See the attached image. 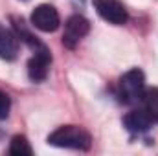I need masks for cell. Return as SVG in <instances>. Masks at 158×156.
Masks as SVG:
<instances>
[{
	"mask_svg": "<svg viewBox=\"0 0 158 156\" xmlns=\"http://www.w3.org/2000/svg\"><path fill=\"white\" fill-rule=\"evenodd\" d=\"M79 2H83V0H79Z\"/></svg>",
	"mask_w": 158,
	"mask_h": 156,
	"instance_id": "12",
	"label": "cell"
},
{
	"mask_svg": "<svg viewBox=\"0 0 158 156\" xmlns=\"http://www.w3.org/2000/svg\"><path fill=\"white\" fill-rule=\"evenodd\" d=\"M9 154L13 156H30L33 154V149L30 145V142L26 140V136H13L11 142H9Z\"/></svg>",
	"mask_w": 158,
	"mask_h": 156,
	"instance_id": "9",
	"label": "cell"
},
{
	"mask_svg": "<svg viewBox=\"0 0 158 156\" xmlns=\"http://www.w3.org/2000/svg\"><path fill=\"white\" fill-rule=\"evenodd\" d=\"M92 4H94L98 15L114 26H123L129 20V13L119 0H94Z\"/></svg>",
	"mask_w": 158,
	"mask_h": 156,
	"instance_id": "3",
	"label": "cell"
},
{
	"mask_svg": "<svg viewBox=\"0 0 158 156\" xmlns=\"http://www.w3.org/2000/svg\"><path fill=\"white\" fill-rule=\"evenodd\" d=\"M143 109L147 110V114L151 119L158 123V88H149L143 94Z\"/></svg>",
	"mask_w": 158,
	"mask_h": 156,
	"instance_id": "10",
	"label": "cell"
},
{
	"mask_svg": "<svg viewBox=\"0 0 158 156\" xmlns=\"http://www.w3.org/2000/svg\"><path fill=\"white\" fill-rule=\"evenodd\" d=\"M31 24L44 33H52L61 26V17L57 9L50 4H40L31 13Z\"/></svg>",
	"mask_w": 158,
	"mask_h": 156,
	"instance_id": "4",
	"label": "cell"
},
{
	"mask_svg": "<svg viewBox=\"0 0 158 156\" xmlns=\"http://www.w3.org/2000/svg\"><path fill=\"white\" fill-rule=\"evenodd\" d=\"M19 53V37L7 28L0 26V59L13 61Z\"/></svg>",
	"mask_w": 158,
	"mask_h": 156,
	"instance_id": "8",
	"label": "cell"
},
{
	"mask_svg": "<svg viewBox=\"0 0 158 156\" xmlns=\"http://www.w3.org/2000/svg\"><path fill=\"white\" fill-rule=\"evenodd\" d=\"M9 110H11V99L6 92L0 90V119H6L9 116Z\"/></svg>",
	"mask_w": 158,
	"mask_h": 156,
	"instance_id": "11",
	"label": "cell"
},
{
	"mask_svg": "<svg viewBox=\"0 0 158 156\" xmlns=\"http://www.w3.org/2000/svg\"><path fill=\"white\" fill-rule=\"evenodd\" d=\"M123 125L132 134H143V132H147L151 129L153 119L147 114L145 109H136V110H131L127 116L123 117Z\"/></svg>",
	"mask_w": 158,
	"mask_h": 156,
	"instance_id": "7",
	"label": "cell"
},
{
	"mask_svg": "<svg viewBox=\"0 0 158 156\" xmlns=\"http://www.w3.org/2000/svg\"><path fill=\"white\" fill-rule=\"evenodd\" d=\"M48 143L59 149H74V151H88L92 147V136L77 125H64L53 130L48 136Z\"/></svg>",
	"mask_w": 158,
	"mask_h": 156,
	"instance_id": "1",
	"label": "cell"
},
{
	"mask_svg": "<svg viewBox=\"0 0 158 156\" xmlns=\"http://www.w3.org/2000/svg\"><path fill=\"white\" fill-rule=\"evenodd\" d=\"M50 64H52V55L50 50L46 46H42L39 50L33 51V57L28 63V76L33 83H42L48 77L50 72Z\"/></svg>",
	"mask_w": 158,
	"mask_h": 156,
	"instance_id": "6",
	"label": "cell"
},
{
	"mask_svg": "<svg viewBox=\"0 0 158 156\" xmlns=\"http://www.w3.org/2000/svg\"><path fill=\"white\" fill-rule=\"evenodd\" d=\"M143 94H145V76L140 68H132L121 76L118 83V96L121 103L136 105L143 101Z\"/></svg>",
	"mask_w": 158,
	"mask_h": 156,
	"instance_id": "2",
	"label": "cell"
},
{
	"mask_svg": "<svg viewBox=\"0 0 158 156\" xmlns=\"http://www.w3.org/2000/svg\"><path fill=\"white\" fill-rule=\"evenodd\" d=\"M90 31V22L81 17V15H72L66 24H64V33H63V44L70 50H74L77 46V42L86 33Z\"/></svg>",
	"mask_w": 158,
	"mask_h": 156,
	"instance_id": "5",
	"label": "cell"
}]
</instances>
